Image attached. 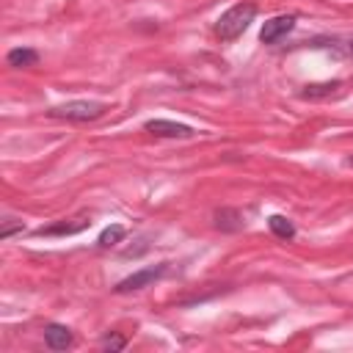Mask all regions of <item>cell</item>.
I'll return each instance as SVG.
<instances>
[{"label": "cell", "instance_id": "1", "mask_svg": "<svg viewBox=\"0 0 353 353\" xmlns=\"http://www.w3.org/2000/svg\"><path fill=\"white\" fill-rule=\"evenodd\" d=\"M254 17H256V6L254 3H248V0L245 3H234L215 22V36L221 41H234V39H240L248 30V25L254 22Z\"/></svg>", "mask_w": 353, "mask_h": 353}, {"label": "cell", "instance_id": "2", "mask_svg": "<svg viewBox=\"0 0 353 353\" xmlns=\"http://www.w3.org/2000/svg\"><path fill=\"white\" fill-rule=\"evenodd\" d=\"M105 102H94V99H72L63 105H55L47 110V116L52 119H66V121H94L105 113Z\"/></svg>", "mask_w": 353, "mask_h": 353}, {"label": "cell", "instance_id": "3", "mask_svg": "<svg viewBox=\"0 0 353 353\" xmlns=\"http://www.w3.org/2000/svg\"><path fill=\"white\" fill-rule=\"evenodd\" d=\"M165 273H168V262H160V265H152V268H141V270H135L132 276L121 279V281L113 287V292H119V295H124V292H138V290L154 284L157 279H163Z\"/></svg>", "mask_w": 353, "mask_h": 353}, {"label": "cell", "instance_id": "4", "mask_svg": "<svg viewBox=\"0 0 353 353\" xmlns=\"http://www.w3.org/2000/svg\"><path fill=\"white\" fill-rule=\"evenodd\" d=\"M88 226H91V215L80 212L74 218H63V221H55L50 226H41V229H36V234L39 237H66V234H77V232H83Z\"/></svg>", "mask_w": 353, "mask_h": 353}, {"label": "cell", "instance_id": "5", "mask_svg": "<svg viewBox=\"0 0 353 353\" xmlns=\"http://www.w3.org/2000/svg\"><path fill=\"white\" fill-rule=\"evenodd\" d=\"M146 132L157 135V138H193L196 130L190 124H179V121H171V119H149L143 124Z\"/></svg>", "mask_w": 353, "mask_h": 353}, {"label": "cell", "instance_id": "6", "mask_svg": "<svg viewBox=\"0 0 353 353\" xmlns=\"http://www.w3.org/2000/svg\"><path fill=\"white\" fill-rule=\"evenodd\" d=\"M292 28H295V17H292V14L270 17V19L262 25V30H259V41H265V44H276V41H279L281 36H287Z\"/></svg>", "mask_w": 353, "mask_h": 353}, {"label": "cell", "instance_id": "7", "mask_svg": "<svg viewBox=\"0 0 353 353\" xmlns=\"http://www.w3.org/2000/svg\"><path fill=\"white\" fill-rule=\"evenodd\" d=\"M44 342H47L50 350H66V347H72L74 336H72V331L66 325L50 323V325H44Z\"/></svg>", "mask_w": 353, "mask_h": 353}, {"label": "cell", "instance_id": "8", "mask_svg": "<svg viewBox=\"0 0 353 353\" xmlns=\"http://www.w3.org/2000/svg\"><path fill=\"white\" fill-rule=\"evenodd\" d=\"M215 229H221V232H240L243 229V215L237 210H229V207L215 210Z\"/></svg>", "mask_w": 353, "mask_h": 353}, {"label": "cell", "instance_id": "9", "mask_svg": "<svg viewBox=\"0 0 353 353\" xmlns=\"http://www.w3.org/2000/svg\"><path fill=\"white\" fill-rule=\"evenodd\" d=\"M6 61H8V66H14V69H25V66H36L39 52L30 50V47H14V50L6 55Z\"/></svg>", "mask_w": 353, "mask_h": 353}, {"label": "cell", "instance_id": "10", "mask_svg": "<svg viewBox=\"0 0 353 353\" xmlns=\"http://www.w3.org/2000/svg\"><path fill=\"white\" fill-rule=\"evenodd\" d=\"M268 229L279 237V240H295V223L290 221V218H284V215H270L268 218Z\"/></svg>", "mask_w": 353, "mask_h": 353}, {"label": "cell", "instance_id": "11", "mask_svg": "<svg viewBox=\"0 0 353 353\" xmlns=\"http://www.w3.org/2000/svg\"><path fill=\"white\" fill-rule=\"evenodd\" d=\"M124 234H127V229H124L121 223H110L108 229H102L97 245H99V248H113V245H119V243L124 240Z\"/></svg>", "mask_w": 353, "mask_h": 353}, {"label": "cell", "instance_id": "12", "mask_svg": "<svg viewBox=\"0 0 353 353\" xmlns=\"http://www.w3.org/2000/svg\"><path fill=\"white\" fill-rule=\"evenodd\" d=\"M339 80H334V83H323V85H306L303 91H301V97L303 99H320V97H331V94H336L339 91Z\"/></svg>", "mask_w": 353, "mask_h": 353}, {"label": "cell", "instance_id": "13", "mask_svg": "<svg viewBox=\"0 0 353 353\" xmlns=\"http://www.w3.org/2000/svg\"><path fill=\"white\" fill-rule=\"evenodd\" d=\"M22 229H25V223H22L19 218H3V221H0V237H3V240L14 237V234L22 232Z\"/></svg>", "mask_w": 353, "mask_h": 353}, {"label": "cell", "instance_id": "14", "mask_svg": "<svg viewBox=\"0 0 353 353\" xmlns=\"http://www.w3.org/2000/svg\"><path fill=\"white\" fill-rule=\"evenodd\" d=\"M124 345H127V339H124L121 334H108V336L102 339V350H110V353L124 350Z\"/></svg>", "mask_w": 353, "mask_h": 353}, {"label": "cell", "instance_id": "15", "mask_svg": "<svg viewBox=\"0 0 353 353\" xmlns=\"http://www.w3.org/2000/svg\"><path fill=\"white\" fill-rule=\"evenodd\" d=\"M347 165H350V168H353V157H347Z\"/></svg>", "mask_w": 353, "mask_h": 353}]
</instances>
